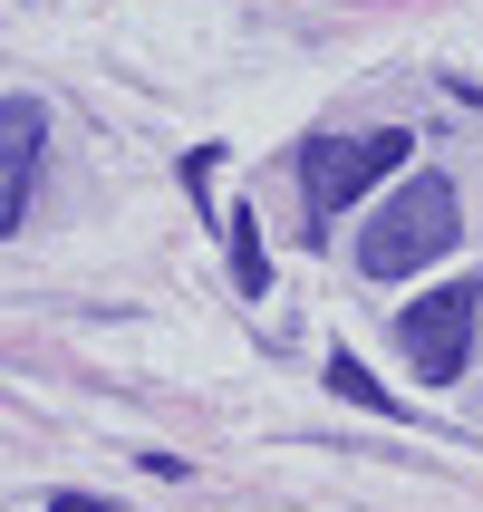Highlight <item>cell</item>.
<instances>
[{
    "instance_id": "6da1fadb",
    "label": "cell",
    "mask_w": 483,
    "mask_h": 512,
    "mask_svg": "<svg viewBox=\"0 0 483 512\" xmlns=\"http://www.w3.org/2000/svg\"><path fill=\"white\" fill-rule=\"evenodd\" d=\"M445 242H455V184H445V174H416V184L368 223L358 271H368V281H406V271H426Z\"/></svg>"
},
{
    "instance_id": "7a4b0ae2",
    "label": "cell",
    "mask_w": 483,
    "mask_h": 512,
    "mask_svg": "<svg viewBox=\"0 0 483 512\" xmlns=\"http://www.w3.org/2000/svg\"><path fill=\"white\" fill-rule=\"evenodd\" d=\"M406 155H416V145H406L397 126H387V136H310L300 145V203H310V223L348 213V203L368 194V184H387Z\"/></svg>"
},
{
    "instance_id": "3957f363",
    "label": "cell",
    "mask_w": 483,
    "mask_h": 512,
    "mask_svg": "<svg viewBox=\"0 0 483 512\" xmlns=\"http://www.w3.org/2000/svg\"><path fill=\"white\" fill-rule=\"evenodd\" d=\"M474 319H483V290H474V281H445V290H426L416 310H397V339H406V358H416V377H426V387L464 377Z\"/></svg>"
},
{
    "instance_id": "277c9868",
    "label": "cell",
    "mask_w": 483,
    "mask_h": 512,
    "mask_svg": "<svg viewBox=\"0 0 483 512\" xmlns=\"http://www.w3.org/2000/svg\"><path fill=\"white\" fill-rule=\"evenodd\" d=\"M39 155H49V107H39V97H0V232L29 223Z\"/></svg>"
},
{
    "instance_id": "5b68a950",
    "label": "cell",
    "mask_w": 483,
    "mask_h": 512,
    "mask_svg": "<svg viewBox=\"0 0 483 512\" xmlns=\"http://www.w3.org/2000/svg\"><path fill=\"white\" fill-rule=\"evenodd\" d=\"M223 242H232V271H242V290L261 300V290H271V261H261V223H252V213H232V223H223Z\"/></svg>"
},
{
    "instance_id": "8992f818",
    "label": "cell",
    "mask_w": 483,
    "mask_h": 512,
    "mask_svg": "<svg viewBox=\"0 0 483 512\" xmlns=\"http://www.w3.org/2000/svg\"><path fill=\"white\" fill-rule=\"evenodd\" d=\"M329 387H339L348 406H387V387H377V377L358 368V358H348V348H329Z\"/></svg>"
},
{
    "instance_id": "52a82bcc",
    "label": "cell",
    "mask_w": 483,
    "mask_h": 512,
    "mask_svg": "<svg viewBox=\"0 0 483 512\" xmlns=\"http://www.w3.org/2000/svg\"><path fill=\"white\" fill-rule=\"evenodd\" d=\"M49 512H126V503H107V493H58Z\"/></svg>"
}]
</instances>
